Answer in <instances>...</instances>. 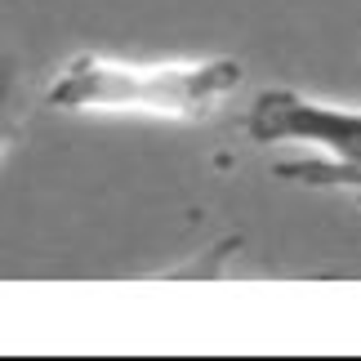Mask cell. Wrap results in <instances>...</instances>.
Here are the masks:
<instances>
[{
  "instance_id": "obj_1",
  "label": "cell",
  "mask_w": 361,
  "mask_h": 361,
  "mask_svg": "<svg viewBox=\"0 0 361 361\" xmlns=\"http://www.w3.org/2000/svg\"><path fill=\"white\" fill-rule=\"evenodd\" d=\"M237 59H165L138 63L112 54H72L45 85L54 112L80 116H134V121H170L201 125L241 90Z\"/></svg>"
},
{
  "instance_id": "obj_2",
  "label": "cell",
  "mask_w": 361,
  "mask_h": 361,
  "mask_svg": "<svg viewBox=\"0 0 361 361\" xmlns=\"http://www.w3.org/2000/svg\"><path fill=\"white\" fill-rule=\"evenodd\" d=\"M255 143H299L330 165H361V107L322 103L299 90H263L245 112Z\"/></svg>"
},
{
  "instance_id": "obj_3",
  "label": "cell",
  "mask_w": 361,
  "mask_h": 361,
  "mask_svg": "<svg viewBox=\"0 0 361 361\" xmlns=\"http://www.w3.org/2000/svg\"><path fill=\"white\" fill-rule=\"evenodd\" d=\"M276 178L299 188H317V192H348L361 201V165H330L322 157H299V161H281Z\"/></svg>"
}]
</instances>
